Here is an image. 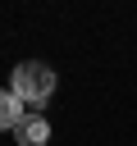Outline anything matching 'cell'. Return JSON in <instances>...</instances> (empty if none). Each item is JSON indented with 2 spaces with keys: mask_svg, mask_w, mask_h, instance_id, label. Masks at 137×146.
<instances>
[{
  "mask_svg": "<svg viewBox=\"0 0 137 146\" xmlns=\"http://www.w3.org/2000/svg\"><path fill=\"white\" fill-rule=\"evenodd\" d=\"M14 141H18V146H46V141H50V123H46L37 110H27V119L14 128Z\"/></svg>",
  "mask_w": 137,
  "mask_h": 146,
  "instance_id": "cell-2",
  "label": "cell"
},
{
  "mask_svg": "<svg viewBox=\"0 0 137 146\" xmlns=\"http://www.w3.org/2000/svg\"><path fill=\"white\" fill-rule=\"evenodd\" d=\"M23 119H27V105H23L14 91H0V132H14Z\"/></svg>",
  "mask_w": 137,
  "mask_h": 146,
  "instance_id": "cell-3",
  "label": "cell"
},
{
  "mask_svg": "<svg viewBox=\"0 0 137 146\" xmlns=\"http://www.w3.org/2000/svg\"><path fill=\"white\" fill-rule=\"evenodd\" d=\"M9 91H14L27 110H41V105L50 100V91H55V73H50V64H41V59H23V64L14 68V78H9Z\"/></svg>",
  "mask_w": 137,
  "mask_h": 146,
  "instance_id": "cell-1",
  "label": "cell"
}]
</instances>
